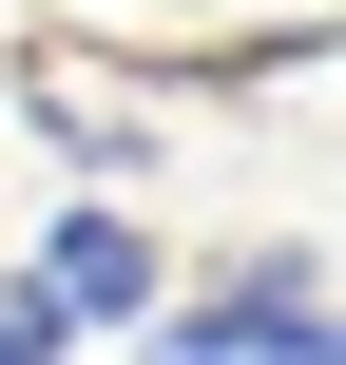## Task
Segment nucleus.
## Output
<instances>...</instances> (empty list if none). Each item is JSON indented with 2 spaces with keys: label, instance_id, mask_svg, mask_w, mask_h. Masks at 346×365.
I'll list each match as a JSON object with an SVG mask.
<instances>
[{
  "label": "nucleus",
  "instance_id": "1",
  "mask_svg": "<svg viewBox=\"0 0 346 365\" xmlns=\"http://www.w3.org/2000/svg\"><path fill=\"white\" fill-rule=\"evenodd\" d=\"M135 365H346V346H327V250H308V231L212 250V289H154Z\"/></svg>",
  "mask_w": 346,
  "mask_h": 365
},
{
  "label": "nucleus",
  "instance_id": "2",
  "mask_svg": "<svg viewBox=\"0 0 346 365\" xmlns=\"http://www.w3.org/2000/svg\"><path fill=\"white\" fill-rule=\"evenodd\" d=\"M0 289H19L58 346H96V327H154V289H173V269H154V231H135L116 192H77V212H39V250H19Z\"/></svg>",
  "mask_w": 346,
  "mask_h": 365
},
{
  "label": "nucleus",
  "instance_id": "3",
  "mask_svg": "<svg viewBox=\"0 0 346 365\" xmlns=\"http://www.w3.org/2000/svg\"><path fill=\"white\" fill-rule=\"evenodd\" d=\"M0 365H77V346H58V327H39L19 289H0Z\"/></svg>",
  "mask_w": 346,
  "mask_h": 365
}]
</instances>
